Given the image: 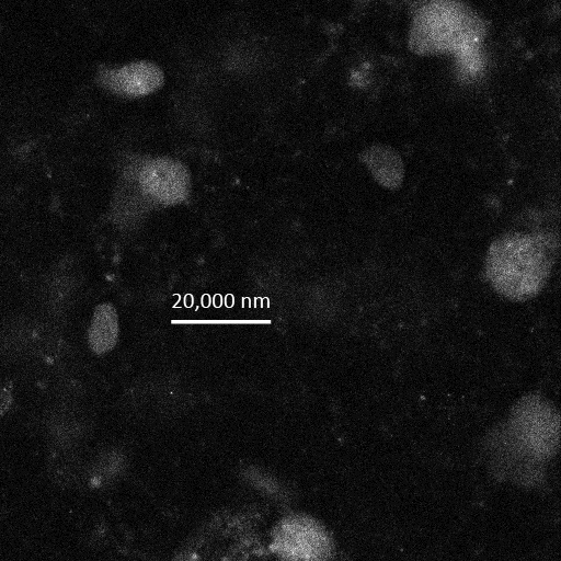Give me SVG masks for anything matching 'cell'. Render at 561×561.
Here are the masks:
<instances>
[{
	"mask_svg": "<svg viewBox=\"0 0 561 561\" xmlns=\"http://www.w3.org/2000/svg\"><path fill=\"white\" fill-rule=\"evenodd\" d=\"M551 245L543 237L510 233L494 241L486 255L485 274L501 295L513 300L536 296L551 270Z\"/></svg>",
	"mask_w": 561,
	"mask_h": 561,
	"instance_id": "7a4b0ae2",
	"label": "cell"
},
{
	"mask_svg": "<svg viewBox=\"0 0 561 561\" xmlns=\"http://www.w3.org/2000/svg\"><path fill=\"white\" fill-rule=\"evenodd\" d=\"M407 13V45L419 57L466 58L488 35L484 19L465 0H421Z\"/></svg>",
	"mask_w": 561,
	"mask_h": 561,
	"instance_id": "6da1fadb",
	"label": "cell"
},
{
	"mask_svg": "<svg viewBox=\"0 0 561 561\" xmlns=\"http://www.w3.org/2000/svg\"><path fill=\"white\" fill-rule=\"evenodd\" d=\"M100 83L125 98H142L158 91L164 81L162 69L151 61H133L99 73Z\"/></svg>",
	"mask_w": 561,
	"mask_h": 561,
	"instance_id": "277c9868",
	"label": "cell"
},
{
	"mask_svg": "<svg viewBox=\"0 0 561 561\" xmlns=\"http://www.w3.org/2000/svg\"><path fill=\"white\" fill-rule=\"evenodd\" d=\"M368 2L381 3L385 5L404 9L409 11L413 5H415L421 0H366Z\"/></svg>",
	"mask_w": 561,
	"mask_h": 561,
	"instance_id": "8992f818",
	"label": "cell"
},
{
	"mask_svg": "<svg viewBox=\"0 0 561 561\" xmlns=\"http://www.w3.org/2000/svg\"><path fill=\"white\" fill-rule=\"evenodd\" d=\"M136 182L147 198L162 206L182 204L191 192L187 168L182 162L167 157L141 162L136 170Z\"/></svg>",
	"mask_w": 561,
	"mask_h": 561,
	"instance_id": "3957f363",
	"label": "cell"
},
{
	"mask_svg": "<svg viewBox=\"0 0 561 561\" xmlns=\"http://www.w3.org/2000/svg\"><path fill=\"white\" fill-rule=\"evenodd\" d=\"M118 335V319L114 307L110 304L100 305L93 314L89 337L98 352L110 350Z\"/></svg>",
	"mask_w": 561,
	"mask_h": 561,
	"instance_id": "5b68a950",
	"label": "cell"
}]
</instances>
